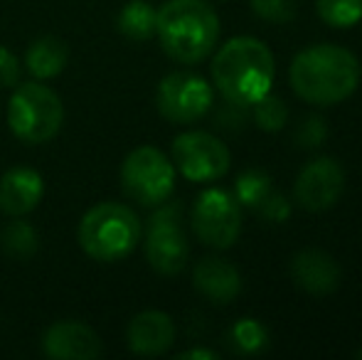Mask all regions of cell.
Returning <instances> with one entry per match:
<instances>
[{
  "instance_id": "1",
  "label": "cell",
  "mask_w": 362,
  "mask_h": 360,
  "mask_svg": "<svg viewBox=\"0 0 362 360\" xmlns=\"http://www.w3.org/2000/svg\"><path fill=\"white\" fill-rule=\"evenodd\" d=\"M360 74L358 57L340 45H313L300 50L288 69L296 96L315 106H335L353 96Z\"/></svg>"
},
{
  "instance_id": "2",
  "label": "cell",
  "mask_w": 362,
  "mask_h": 360,
  "mask_svg": "<svg viewBox=\"0 0 362 360\" xmlns=\"http://www.w3.org/2000/svg\"><path fill=\"white\" fill-rule=\"evenodd\" d=\"M274 54L262 40L232 37L212 59V82L234 106H249L272 91Z\"/></svg>"
},
{
  "instance_id": "3",
  "label": "cell",
  "mask_w": 362,
  "mask_h": 360,
  "mask_svg": "<svg viewBox=\"0 0 362 360\" xmlns=\"http://www.w3.org/2000/svg\"><path fill=\"white\" fill-rule=\"evenodd\" d=\"M156 35L170 59L197 64L215 50L219 18L205 0H168L158 10Z\"/></svg>"
},
{
  "instance_id": "4",
  "label": "cell",
  "mask_w": 362,
  "mask_h": 360,
  "mask_svg": "<svg viewBox=\"0 0 362 360\" xmlns=\"http://www.w3.org/2000/svg\"><path fill=\"white\" fill-rule=\"evenodd\" d=\"M79 245L96 262H121L141 240L139 215L121 202H99L79 222Z\"/></svg>"
},
{
  "instance_id": "5",
  "label": "cell",
  "mask_w": 362,
  "mask_h": 360,
  "mask_svg": "<svg viewBox=\"0 0 362 360\" xmlns=\"http://www.w3.org/2000/svg\"><path fill=\"white\" fill-rule=\"evenodd\" d=\"M64 124L62 99L40 82L15 84L8 101V126L25 144H47Z\"/></svg>"
},
{
  "instance_id": "6",
  "label": "cell",
  "mask_w": 362,
  "mask_h": 360,
  "mask_svg": "<svg viewBox=\"0 0 362 360\" xmlns=\"http://www.w3.org/2000/svg\"><path fill=\"white\" fill-rule=\"evenodd\" d=\"M121 185L134 202L158 207L168 202L175 187V166L156 146H139L121 166Z\"/></svg>"
},
{
  "instance_id": "7",
  "label": "cell",
  "mask_w": 362,
  "mask_h": 360,
  "mask_svg": "<svg viewBox=\"0 0 362 360\" xmlns=\"http://www.w3.org/2000/svg\"><path fill=\"white\" fill-rule=\"evenodd\" d=\"M160 210L151 217L146 235V260L158 274H180L190 257V245L182 232V207L177 202L158 205Z\"/></svg>"
},
{
  "instance_id": "8",
  "label": "cell",
  "mask_w": 362,
  "mask_h": 360,
  "mask_svg": "<svg viewBox=\"0 0 362 360\" xmlns=\"http://www.w3.org/2000/svg\"><path fill=\"white\" fill-rule=\"evenodd\" d=\"M192 230L202 245L229 250L242 232V205L227 190L210 187L192 205Z\"/></svg>"
},
{
  "instance_id": "9",
  "label": "cell",
  "mask_w": 362,
  "mask_h": 360,
  "mask_svg": "<svg viewBox=\"0 0 362 360\" xmlns=\"http://www.w3.org/2000/svg\"><path fill=\"white\" fill-rule=\"evenodd\" d=\"M215 91L202 79L200 74L192 72H173L160 79L156 91V106L163 119L170 124H192L202 119L212 109Z\"/></svg>"
},
{
  "instance_id": "10",
  "label": "cell",
  "mask_w": 362,
  "mask_h": 360,
  "mask_svg": "<svg viewBox=\"0 0 362 360\" xmlns=\"http://www.w3.org/2000/svg\"><path fill=\"white\" fill-rule=\"evenodd\" d=\"M232 153L207 131H185L173 141V166L192 182L219 180L229 170Z\"/></svg>"
},
{
  "instance_id": "11",
  "label": "cell",
  "mask_w": 362,
  "mask_h": 360,
  "mask_svg": "<svg viewBox=\"0 0 362 360\" xmlns=\"http://www.w3.org/2000/svg\"><path fill=\"white\" fill-rule=\"evenodd\" d=\"M345 190V170L335 158H315L298 173L293 197L303 210L323 212L340 200Z\"/></svg>"
},
{
  "instance_id": "12",
  "label": "cell",
  "mask_w": 362,
  "mask_h": 360,
  "mask_svg": "<svg viewBox=\"0 0 362 360\" xmlns=\"http://www.w3.org/2000/svg\"><path fill=\"white\" fill-rule=\"evenodd\" d=\"M42 348L54 360H94L104 353L99 333L81 321H57L47 328Z\"/></svg>"
},
{
  "instance_id": "13",
  "label": "cell",
  "mask_w": 362,
  "mask_h": 360,
  "mask_svg": "<svg viewBox=\"0 0 362 360\" xmlns=\"http://www.w3.org/2000/svg\"><path fill=\"white\" fill-rule=\"evenodd\" d=\"M291 279L298 289L315 296H323L338 289L340 284V267L328 252L323 250H300L291 260Z\"/></svg>"
},
{
  "instance_id": "14",
  "label": "cell",
  "mask_w": 362,
  "mask_h": 360,
  "mask_svg": "<svg viewBox=\"0 0 362 360\" xmlns=\"http://www.w3.org/2000/svg\"><path fill=\"white\" fill-rule=\"evenodd\" d=\"M126 341L136 356H163L175 343V323L165 311H141L131 318Z\"/></svg>"
},
{
  "instance_id": "15",
  "label": "cell",
  "mask_w": 362,
  "mask_h": 360,
  "mask_svg": "<svg viewBox=\"0 0 362 360\" xmlns=\"http://www.w3.org/2000/svg\"><path fill=\"white\" fill-rule=\"evenodd\" d=\"M45 195V180L35 168H10L0 178V210L5 215L23 217L40 205Z\"/></svg>"
},
{
  "instance_id": "16",
  "label": "cell",
  "mask_w": 362,
  "mask_h": 360,
  "mask_svg": "<svg viewBox=\"0 0 362 360\" xmlns=\"http://www.w3.org/2000/svg\"><path fill=\"white\" fill-rule=\"evenodd\" d=\"M192 281H195L197 291L210 298L212 303H229L242 291V277H239L237 267L219 257H207V260L197 262Z\"/></svg>"
},
{
  "instance_id": "17",
  "label": "cell",
  "mask_w": 362,
  "mask_h": 360,
  "mask_svg": "<svg viewBox=\"0 0 362 360\" xmlns=\"http://www.w3.org/2000/svg\"><path fill=\"white\" fill-rule=\"evenodd\" d=\"M67 45L62 40L52 37H40L30 45L28 54H25V64H28L30 74L37 79H52L67 67Z\"/></svg>"
},
{
  "instance_id": "18",
  "label": "cell",
  "mask_w": 362,
  "mask_h": 360,
  "mask_svg": "<svg viewBox=\"0 0 362 360\" xmlns=\"http://www.w3.org/2000/svg\"><path fill=\"white\" fill-rule=\"evenodd\" d=\"M156 18H158V10H153L151 3H146V0H131L119 13V30L129 40L144 42V40L156 35Z\"/></svg>"
},
{
  "instance_id": "19",
  "label": "cell",
  "mask_w": 362,
  "mask_h": 360,
  "mask_svg": "<svg viewBox=\"0 0 362 360\" xmlns=\"http://www.w3.org/2000/svg\"><path fill=\"white\" fill-rule=\"evenodd\" d=\"M315 10L330 28H353L362 20V0H315Z\"/></svg>"
},
{
  "instance_id": "20",
  "label": "cell",
  "mask_w": 362,
  "mask_h": 360,
  "mask_svg": "<svg viewBox=\"0 0 362 360\" xmlns=\"http://www.w3.org/2000/svg\"><path fill=\"white\" fill-rule=\"evenodd\" d=\"M254 124L262 131H269V134H276L286 126L288 121V109L284 104L281 96H274L272 91L264 94L259 101H254Z\"/></svg>"
},
{
  "instance_id": "21",
  "label": "cell",
  "mask_w": 362,
  "mask_h": 360,
  "mask_svg": "<svg viewBox=\"0 0 362 360\" xmlns=\"http://www.w3.org/2000/svg\"><path fill=\"white\" fill-rule=\"evenodd\" d=\"M272 190V178L267 173H262V170H244L237 178V185H234V197H237L239 205L257 207Z\"/></svg>"
},
{
  "instance_id": "22",
  "label": "cell",
  "mask_w": 362,
  "mask_h": 360,
  "mask_svg": "<svg viewBox=\"0 0 362 360\" xmlns=\"http://www.w3.org/2000/svg\"><path fill=\"white\" fill-rule=\"evenodd\" d=\"M232 341L234 346L239 348V353H259L264 346L269 343V333L267 328L262 326L254 318H242L239 323H234L232 328Z\"/></svg>"
},
{
  "instance_id": "23",
  "label": "cell",
  "mask_w": 362,
  "mask_h": 360,
  "mask_svg": "<svg viewBox=\"0 0 362 360\" xmlns=\"http://www.w3.org/2000/svg\"><path fill=\"white\" fill-rule=\"evenodd\" d=\"M3 245L13 257L25 260V257H30L37 250V235H35V230L28 222H13V225L5 230Z\"/></svg>"
},
{
  "instance_id": "24",
  "label": "cell",
  "mask_w": 362,
  "mask_h": 360,
  "mask_svg": "<svg viewBox=\"0 0 362 360\" xmlns=\"http://www.w3.org/2000/svg\"><path fill=\"white\" fill-rule=\"evenodd\" d=\"M252 8L259 18L269 23H286L293 18V3L291 0H252Z\"/></svg>"
},
{
  "instance_id": "25",
  "label": "cell",
  "mask_w": 362,
  "mask_h": 360,
  "mask_svg": "<svg viewBox=\"0 0 362 360\" xmlns=\"http://www.w3.org/2000/svg\"><path fill=\"white\" fill-rule=\"evenodd\" d=\"M325 134H328L325 121L320 119V116H308V119L300 121L298 131H296V141H298V146H303V149H318V146L323 144Z\"/></svg>"
},
{
  "instance_id": "26",
  "label": "cell",
  "mask_w": 362,
  "mask_h": 360,
  "mask_svg": "<svg viewBox=\"0 0 362 360\" xmlns=\"http://www.w3.org/2000/svg\"><path fill=\"white\" fill-rule=\"evenodd\" d=\"M254 210H257L259 215H262L264 220H269V222H284L288 217L291 207H288L286 197H284L281 192L272 190L257 207H254Z\"/></svg>"
},
{
  "instance_id": "27",
  "label": "cell",
  "mask_w": 362,
  "mask_h": 360,
  "mask_svg": "<svg viewBox=\"0 0 362 360\" xmlns=\"http://www.w3.org/2000/svg\"><path fill=\"white\" fill-rule=\"evenodd\" d=\"M20 84V59L8 47H0V87Z\"/></svg>"
},
{
  "instance_id": "28",
  "label": "cell",
  "mask_w": 362,
  "mask_h": 360,
  "mask_svg": "<svg viewBox=\"0 0 362 360\" xmlns=\"http://www.w3.org/2000/svg\"><path fill=\"white\" fill-rule=\"evenodd\" d=\"M219 353L210 351V348H190V351L177 353V360H217Z\"/></svg>"
},
{
  "instance_id": "29",
  "label": "cell",
  "mask_w": 362,
  "mask_h": 360,
  "mask_svg": "<svg viewBox=\"0 0 362 360\" xmlns=\"http://www.w3.org/2000/svg\"><path fill=\"white\" fill-rule=\"evenodd\" d=\"M358 358H360V360H362V348H360V353H358Z\"/></svg>"
}]
</instances>
